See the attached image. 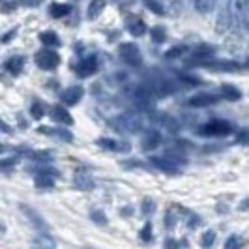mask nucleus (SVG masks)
Here are the masks:
<instances>
[{
  "mask_svg": "<svg viewBox=\"0 0 249 249\" xmlns=\"http://www.w3.org/2000/svg\"><path fill=\"white\" fill-rule=\"evenodd\" d=\"M73 184L77 189H81V191H90L92 187H94V180H92V176L87 175V173H77L73 178Z\"/></svg>",
  "mask_w": 249,
  "mask_h": 249,
  "instance_id": "20",
  "label": "nucleus"
},
{
  "mask_svg": "<svg viewBox=\"0 0 249 249\" xmlns=\"http://www.w3.org/2000/svg\"><path fill=\"white\" fill-rule=\"evenodd\" d=\"M236 13L240 21H242V26L249 32V0H238Z\"/></svg>",
  "mask_w": 249,
  "mask_h": 249,
  "instance_id": "19",
  "label": "nucleus"
},
{
  "mask_svg": "<svg viewBox=\"0 0 249 249\" xmlns=\"http://www.w3.org/2000/svg\"><path fill=\"white\" fill-rule=\"evenodd\" d=\"M199 133L204 137H227L232 133V125L225 120H212L199 127Z\"/></svg>",
  "mask_w": 249,
  "mask_h": 249,
  "instance_id": "3",
  "label": "nucleus"
},
{
  "mask_svg": "<svg viewBox=\"0 0 249 249\" xmlns=\"http://www.w3.org/2000/svg\"><path fill=\"white\" fill-rule=\"evenodd\" d=\"M30 114H32V118H41V116L45 114L43 105H41L39 101H34V103H32V107H30Z\"/></svg>",
  "mask_w": 249,
  "mask_h": 249,
  "instance_id": "33",
  "label": "nucleus"
},
{
  "mask_svg": "<svg viewBox=\"0 0 249 249\" xmlns=\"http://www.w3.org/2000/svg\"><path fill=\"white\" fill-rule=\"evenodd\" d=\"M182 53H186V47H184V45H176V47L167 51L165 56H167V58H176V56H180Z\"/></svg>",
  "mask_w": 249,
  "mask_h": 249,
  "instance_id": "34",
  "label": "nucleus"
},
{
  "mask_svg": "<svg viewBox=\"0 0 249 249\" xmlns=\"http://www.w3.org/2000/svg\"><path fill=\"white\" fill-rule=\"evenodd\" d=\"M152 122L158 125L160 129H165L169 133H176L180 129V122L176 120L173 114H169V112H154L152 114Z\"/></svg>",
  "mask_w": 249,
  "mask_h": 249,
  "instance_id": "5",
  "label": "nucleus"
},
{
  "mask_svg": "<svg viewBox=\"0 0 249 249\" xmlns=\"http://www.w3.org/2000/svg\"><path fill=\"white\" fill-rule=\"evenodd\" d=\"M141 238H142L144 242L152 240V225L150 223H146L144 227H142V231H141Z\"/></svg>",
  "mask_w": 249,
  "mask_h": 249,
  "instance_id": "38",
  "label": "nucleus"
},
{
  "mask_svg": "<svg viewBox=\"0 0 249 249\" xmlns=\"http://www.w3.org/2000/svg\"><path fill=\"white\" fill-rule=\"evenodd\" d=\"M51 118H53L54 122L62 124V125H71V124H73L71 114L66 111L64 107H60V105H54V107L51 109Z\"/></svg>",
  "mask_w": 249,
  "mask_h": 249,
  "instance_id": "13",
  "label": "nucleus"
},
{
  "mask_svg": "<svg viewBox=\"0 0 249 249\" xmlns=\"http://www.w3.org/2000/svg\"><path fill=\"white\" fill-rule=\"evenodd\" d=\"M244 66H246V68H249V58L246 60V62H244Z\"/></svg>",
  "mask_w": 249,
  "mask_h": 249,
  "instance_id": "43",
  "label": "nucleus"
},
{
  "mask_svg": "<svg viewBox=\"0 0 249 249\" xmlns=\"http://www.w3.org/2000/svg\"><path fill=\"white\" fill-rule=\"evenodd\" d=\"M240 246H244V238L240 236V234H232V236L227 238V242H225V248L227 249H236Z\"/></svg>",
  "mask_w": 249,
  "mask_h": 249,
  "instance_id": "30",
  "label": "nucleus"
},
{
  "mask_svg": "<svg viewBox=\"0 0 249 249\" xmlns=\"http://www.w3.org/2000/svg\"><path fill=\"white\" fill-rule=\"evenodd\" d=\"M154 210H156L154 200L144 199V202H142V213H144V215H150V213H154Z\"/></svg>",
  "mask_w": 249,
  "mask_h": 249,
  "instance_id": "35",
  "label": "nucleus"
},
{
  "mask_svg": "<svg viewBox=\"0 0 249 249\" xmlns=\"http://www.w3.org/2000/svg\"><path fill=\"white\" fill-rule=\"evenodd\" d=\"M13 36H15V30H12V32H8V34H4V37H2V41H4V43H8V41H10V39H12Z\"/></svg>",
  "mask_w": 249,
  "mask_h": 249,
  "instance_id": "41",
  "label": "nucleus"
},
{
  "mask_svg": "<svg viewBox=\"0 0 249 249\" xmlns=\"http://www.w3.org/2000/svg\"><path fill=\"white\" fill-rule=\"evenodd\" d=\"M98 70V58L96 56H87L85 60L77 64V75L79 77H90Z\"/></svg>",
  "mask_w": 249,
  "mask_h": 249,
  "instance_id": "11",
  "label": "nucleus"
},
{
  "mask_svg": "<svg viewBox=\"0 0 249 249\" xmlns=\"http://www.w3.org/2000/svg\"><path fill=\"white\" fill-rule=\"evenodd\" d=\"M221 96H223L225 100L238 101L242 98V92H240L236 87H232V85H223V87H221Z\"/></svg>",
  "mask_w": 249,
  "mask_h": 249,
  "instance_id": "24",
  "label": "nucleus"
},
{
  "mask_svg": "<svg viewBox=\"0 0 249 249\" xmlns=\"http://www.w3.org/2000/svg\"><path fill=\"white\" fill-rule=\"evenodd\" d=\"M156 90L152 85H146V83H141V85H133L131 90H129V100L133 101V105L141 109V111H150L156 103Z\"/></svg>",
  "mask_w": 249,
  "mask_h": 249,
  "instance_id": "1",
  "label": "nucleus"
},
{
  "mask_svg": "<svg viewBox=\"0 0 249 249\" xmlns=\"http://www.w3.org/2000/svg\"><path fill=\"white\" fill-rule=\"evenodd\" d=\"M39 133H45V135H53V137L60 139V141H66V142H70L71 141V133L70 131H66V129H53V127H45V125H41L39 129H37Z\"/></svg>",
  "mask_w": 249,
  "mask_h": 249,
  "instance_id": "21",
  "label": "nucleus"
},
{
  "mask_svg": "<svg viewBox=\"0 0 249 249\" xmlns=\"http://www.w3.org/2000/svg\"><path fill=\"white\" fill-rule=\"evenodd\" d=\"M141 144H142V148L144 150H156L160 144H161V133L156 131V129H148V131L142 135Z\"/></svg>",
  "mask_w": 249,
  "mask_h": 249,
  "instance_id": "12",
  "label": "nucleus"
},
{
  "mask_svg": "<svg viewBox=\"0 0 249 249\" xmlns=\"http://www.w3.org/2000/svg\"><path fill=\"white\" fill-rule=\"evenodd\" d=\"M219 98L215 94H197V96H191L187 100V105L189 107H195V109H202V107H208V105H213L217 103Z\"/></svg>",
  "mask_w": 249,
  "mask_h": 249,
  "instance_id": "8",
  "label": "nucleus"
},
{
  "mask_svg": "<svg viewBox=\"0 0 249 249\" xmlns=\"http://www.w3.org/2000/svg\"><path fill=\"white\" fill-rule=\"evenodd\" d=\"M191 4H193V8L199 13H208L212 10L213 0H191Z\"/></svg>",
  "mask_w": 249,
  "mask_h": 249,
  "instance_id": "28",
  "label": "nucleus"
},
{
  "mask_svg": "<svg viewBox=\"0 0 249 249\" xmlns=\"http://www.w3.org/2000/svg\"><path fill=\"white\" fill-rule=\"evenodd\" d=\"M213 53H215V49L212 45H197L193 49V56L195 58H212Z\"/></svg>",
  "mask_w": 249,
  "mask_h": 249,
  "instance_id": "27",
  "label": "nucleus"
},
{
  "mask_svg": "<svg viewBox=\"0 0 249 249\" xmlns=\"http://www.w3.org/2000/svg\"><path fill=\"white\" fill-rule=\"evenodd\" d=\"M98 144H100L101 148L105 150H112V152H129V144L127 142H120V141H114V139H100L98 141Z\"/></svg>",
  "mask_w": 249,
  "mask_h": 249,
  "instance_id": "16",
  "label": "nucleus"
},
{
  "mask_svg": "<svg viewBox=\"0 0 249 249\" xmlns=\"http://www.w3.org/2000/svg\"><path fill=\"white\" fill-rule=\"evenodd\" d=\"M112 125L124 133H139L142 129V120L137 112H124L112 122Z\"/></svg>",
  "mask_w": 249,
  "mask_h": 249,
  "instance_id": "2",
  "label": "nucleus"
},
{
  "mask_svg": "<svg viewBox=\"0 0 249 249\" xmlns=\"http://www.w3.org/2000/svg\"><path fill=\"white\" fill-rule=\"evenodd\" d=\"M92 217H96V221H98V223H105V215H103L101 212H94L92 213Z\"/></svg>",
  "mask_w": 249,
  "mask_h": 249,
  "instance_id": "40",
  "label": "nucleus"
},
{
  "mask_svg": "<svg viewBox=\"0 0 249 249\" xmlns=\"http://www.w3.org/2000/svg\"><path fill=\"white\" fill-rule=\"evenodd\" d=\"M39 39H41V43H43L45 47H56V45H60V39H58V36H56L53 30L41 32V34H39Z\"/></svg>",
  "mask_w": 249,
  "mask_h": 249,
  "instance_id": "26",
  "label": "nucleus"
},
{
  "mask_svg": "<svg viewBox=\"0 0 249 249\" xmlns=\"http://www.w3.org/2000/svg\"><path fill=\"white\" fill-rule=\"evenodd\" d=\"M199 66H204V68H210V70H215V71H236L242 66L238 62H232V60H219V62H213V60H208V62H197Z\"/></svg>",
  "mask_w": 249,
  "mask_h": 249,
  "instance_id": "9",
  "label": "nucleus"
},
{
  "mask_svg": "<svg viewBox=\"0 0 249 249\" xmlns=\"http://www.w3.org/2000/svg\"><path fill=\"white\" fill-rule=\"evenodd\" d=\"M2 131H4V133H8V131H10V129H8V124H6V122H2Z\"/></svg>",
  "mask_w": 249,
  "mask_h": 249,
  "instance_id": "42",
  "label": "nucleus"
},
{
  "mask_svg": "<svg viewBox=\"0 0 249 249\" xmlns=\"http://www.w3.org/2000/svg\"><path fill=\"white\" fill-rule=\"evenodd\" d=\"M70 12H71V6H70V4H51V8H49L51 17H54V19L66 17Z\"/></svg>",
  "mask_w": 249,
  "mask_h": 249,
  "instance_id": "23",
  "label": "nucleus"
},
{
  "mask_svg": "<svg viewBox=\"0 0 249 249\" xmlns=\"http://www.w3.org/2000/svg\"><path fill=\"white\" fill-rule=\"evenodd\" d=\"M118 54L127 66H141V62H142L141 51L135 43H120L118 45Z\"/></svg>",
  "mask_w": 249,
  "mask_h": 249,
  "instance_id": "4",
  "label": "nucleus"
},
{
  "mask_svg": "<svg viewBox=\"0 0 249 249\" xmlns=\"http://www.w3.org/2000/svg\"><path fill=\"white\" fill-rule=\"evenodd\" d=\"M105 10V0H90L88 4V19L100 17V13Z\"/></svg>",
  "mask_w": 249,
  "mask_h": 249,
  "instance_id": "22",
  "label": "nucleus"
},
{
  "mask_svg": "<svg viewBox=\"0 0 249 249\" xmlns=\"http://www.w3.org/2000/svg\"><path fill=\"white\" fill-rule=\"evenodd\" d=\"M142 2H144V6H146L148 10H152L154 13H158V15H163V13H165L163 6L158 2V0H142Z\"/></svg>",
  "mask_w": 249,
  "mask_h": 249,
  "instance_id": "31",
  "label": "nucleus"
},
{
  "mask_svg": "<svg viewBox=\"0 0 249 249\" xmlns=\"http://www.w3.org/2000/svg\"><path fill=\"white\" fill-rule=\"evenodd\" d=\"M36 246H41V248H45V246H47V248H53V246H54V242L49 240L47 234H41V238H37L36 240Z\"/></svg>",
  "mask_w": 249,
  "mask_h": 249,
  "instance_id": "37",
  "label": "nucleus"
},
{
  "mask_svg": "<svg viewBox=\"0 0 249 249\" xmlns=\"http://www.w3.org/2000/svg\"><path fill=\"white\" fill-rule=\"evenodd\" d=\"M213 242H215V232L213 231H206L202 238H200V246L202 248H208V246H212Z\"/></svg>",
  "mask_w": 249,
  "mask_h": 249,
  "instance_id": "32",
  "label": "nucleus"
},
{
  "mask_svg": "<svg viewBox=\"0 0 249 249\" xmlns=\"http://www.w3.org/2000/svg\"><path fill=\"white\" fill-rule=\"evenodd\" d=\"M36 64L41 70H54L60 64V56L58 53L51 49H41L36 53Z\"/></svg>",
  "mask_w": 249,
  "mask_h": 249,
  "instance_id": "6",
  "label": "nucleus"
},
{
  "mask_svg": "<svg viewBox=\"0 0 249 249\" xmlns=\"http://www.w3.org/2000/svg\"><path fill=\"white\" fill-rule=\"evenodd\" d=\"M21 210H23V212L28 215V219H30V221H32L34 225H36L37 229H41V231H47V225H45V221H41V217H39V215H37V213L34 212L32 208H28V206H25V204H23V206H21Z\"/></svg>",
  "mask_w": 249,
  "mask_h": 249,
  "instance_id": "25",
  "label": "nucleus"
},
{
  "mask_svg": "<svg viewBox=\"0 0 249 249\" xmlns=\"http://www.w3.org/2000/svg\"><path fill=\"white\" fill-rule=\"evenodd\" d=\"M236 141L240 144H249V129H240V133L236 135Z\"/></svg>",
  "mask_w": 249,
  "mask_h": 249,
  "instance_id": "36",
  "label": "nucleus"
},
{
  "mask_svg": "<svg viewBox=\"0 0 249 249\" xmlns=\"http://www.w3.org/2000/svg\"><path fill=\"white\" fill-rule=\"evenodd\" d=\"M150 36H152V39H154L156 43H163L165 37H167V34H165V28H161V26H154V28H150Z\"/></svg>",
  "mask_w": 249,
  "mask_h": 249,
  "instance_id": "29",
  "label": "nucleus"
},
{
  "mask_svg": "<svg viewBox=\"0 0 249 249\" xmlns=\"http://www.w3.org/2000/svg\"><path fill=\"white\" fill-rule=\"evenodd\" d=\"M150 161H152L154 167H158L160 171L167 173V175H176V173L180 171V167L176 165V161L171 160L169 156H167V158H150Z\"/></svg>",
  "mask_w": 249,
  "mask_h": 249,
  "instance_id": "7",
  "label": "nucleus"
},
{
  "mask_svg": "<svg viewBox=\"0 0 249 249\" xmlns=\"http://www.w3.org/2000/svg\"><path fill=\"white\" fill-rule=\"evenodd\" d=\"M127 30H129V34L135 37H141L146 34V25L141 21V19H135V17H129L127 21Z\"/></svg>",
  "mask_w": 249,
  "mask_h": 249,
  "instance_id": "18",
  "label": "nucleus"
},
{
  "mask_svg": "<svg viewBox=\"0 0 249 249\" xmlns=\"http://www.w3.org/2000/svg\"><path fill=\"white\" fill-rule=\"evenodd\" d=\"M4 68L8 70V73L19 75L21 71H23V68H25V56L15 54V56H12V58H8L6 64H4Z\"/></svg>",
  "mask_w": 249,
  "mask_h": 249,
  "instance_id": "17",
  "label": "nucleus"
},
{
  "mask_svg": "<svg viewBox=\"0 0 249 249\" xmlns=\"http://www.w3.org/2000/svg\"><path fill=\"white\" fill-rule=\"evenodd\" d=\"M152 87H154V90H156L158 98H160V96H171V94H175L176 90H178V87H176L175 83L165 81V79L154 81V83H152Z\"/></svg>",
  "mask_w": 249,
  "mask_h": 249,
  "instance_id": "15",
  "label": "nucleus"
},
{
  "mask_svg": "<svg viewBox=\"0 0 249 249\" xmlns=\"http://www.w3.org/2000/svg\"><path fill=\"white\" fill-rule=\"evenodd\" d=\"M54 178H56V171H53V169H43V171H39L34 178V184L37 187H41V189H45V187H53L54 186Z\"/></svg>",
  "mask_w": 249,
  "mask_h": 249,
  "instance_id": "10",
  "label": "nucleus"
},
{
  "mask_svg": "<svg viewBox=\"0 0 249 249\" xmlns=\"http://www.w3.org/2000/svg\"><path fill=\"white\" fill-rule=\"evenodd\" d=\"M83 92H85V90L81 87H70L60 94V100H62L66 105H75L77 101L83 98Z\"/></svg>",
  "mask_w": 249,
  "mask_h": 249,
  "instance_id": "14",
  "label": "nucleus"
},
{
  "mask_svg": "<svg viewBox=\"0 0 249 249\" xmlns=\"http://www.w3.org/2000/svg\"><path fill=\"white\" fill-rule=\"evenodd\" d=\"M13 163H17V160H15V158H6V160L2 161V169H4V171H8V167H10V165H13Z\"/></svg>",
  "mask_w": 249,
  "mask_h": 249,
  "instance_id": "39",
  "label": "nucleus"
}]
</instances>
